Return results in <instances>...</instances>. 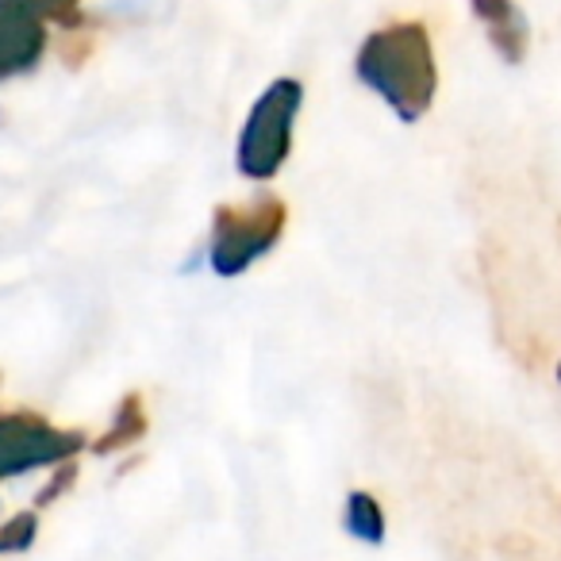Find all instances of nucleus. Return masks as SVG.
Returning a JSON list of instances; mask_svg holds the SVG:
<instances>
[{
	"label": "nucleus",
	"mask_w": 561,
	"mask_h": 561,
	"mask_svg": "<svg viewBox=\"0 0 561 561\" xmlns=\"http://www.w3.org/2000/svg\"><path fill=\"white\" fill-rule=\"evenodd\" d=\"M289 208L273 193H262L247 204H224L211 216L208 262L219 277H239L257 257H265L285 234Z\"/></svg>",
	"instance_id": "obj_2"
},
{
	"label": "nucleus",
	"mask_w": 561,
	"mask_h": 561,
	"mask_svg": "<svg viewBox=\"0 0 561 561\" xmlns=\"http://www.w3.org/2000/svg\"><path fill=\"white\" fill-rule=\"evenodd\" d=\"M73 481H78V466H73V461H66V466L58 469V473L47 481V489H43L39 496H35V507H47V504H55L58 496H66V489H70Z\"/></svg>",
	"instance_id": "obj_10"
},
{
	"label": "nucleus",
	"mask_w": 561,
	"mask_h": 561,
	"mask_svg": "<svg viewBox=\"0 0 561 561\" xmlns=\"http://www.w3.org/2000/svg\"><path fill=\"white\" fill-rule=\"evenodd\" d=\"M473 16L489 27V43L496 47V55L504 58V62L519 66L523 58H527L530 27H527V16H523L515 4H507V0H477Z\"/></svg>",
	"instance_id": "obj_6"
},
{
	"label": "nucleus",
	"mask_w": 561,
	"mask_h": 561,
	"mask_svg": "<svg viewBox=\"0 0 561 561\" xmlns=\"http://www.w3.org/2000/svg\"><path fill=\"white\" fill-rule=\"evenodd\" d=\"M81 450V431H58L35 412H0V484L43 466H66Z\"/></svg>",
	"instance_id": "obj_4"
},
{
	"label": "nucleus",
	"mask_w": 561,
	"mask_h": 561,
	"mask_svg": "<svg viewBox=\"0 0 561 561\" xmlns=\"http://www.w3.org/2000/svg\"><path fill=\"white\" fill-rule=\"evenodd\" d=\"M47 50L43 12L20 0H0V81L35 70Z\"/></svg>",
	"instance_id": "obj_5"
},
{
	"label": "nucleus",
	"mask_w": 561,
	"mask_h": 561,
	"mask_svg": "<svg viewBox=\"0 0 561 561\" xmlns=\"http://www.w3.org/2000/svg\"><path fill=\"white\" fill-rule=\"evenodd\" d=\"M354 70H358L362 85L374 89L404 124H415L435 101V50H431L427 27L415 24V20L389 24L369 35L358 47Z\"/></svg>",
	"instance_id": "obj_1"
},
{
	"label": "nucleus",
	"mask_w": 561,
	"mask_h": 561,
	"mask_svg": "<svg viewBox=\"0 0 561 561\" xmlns=\"http://www.w3.org/2000/svg\"><path fill=\"white\" fill-rule=\"evenodd\" d=\"M305 104V85L293 78H277L250 108L239 131L234 165L250 181H273L293 150V124Z\"/></svg>",
	"instance_id": "obj_3"
},
{
	"label": "nucleus",
	"mask_w": 561,
	"mask_h": 561,
	"mask_svg": "<svg viewBox=\"0 0 561 561\" xmlns=\"http://www.w3.org/2000/svg\"><path fill=\"white\" fill-rule=\"evenodd\" d=\"M343 523L354 538H362V542H369V546L385 542V512L369 492H351V496H346Z\"/></svg>",
	"instance_id": "obj_8"
},
{
	"label": "nucleus",
	"mask_w": 561,
	"mask_h": 561,
	"mask_svg": "<svg viewBox=\"0 0 561 561\" xmlns=\"http://www.w3.org/2000/svg\"><path fill=\"white\" fill-rule=\"evenodd\" d=\"M150 431V420H147V408H142V397L139 392H127L116 408V420L112 427L104 431L101 438L93 443V454H116V450H127L131 443H139L142 435Z\"/></svg>",
	"instance_id": "obj_7"
},
{
	"label": "nucleus",
	"mask_w": 561,
	"mask_h": 561,
	"mask_svg": "<svg viewBox=\"0 0 561 561\" xmlns=\"http://www.w3.org/2000/svg\"><path fill=\"white\" fill-rule=\"evenodd\" d=\"M558 381H561V366H558Z\"/></svg>",
	"instance_id": "obj_11"
},
{
	"label": "nucleus",
	"mask_w": 561,
	"mask_h": 561,
	"mask_svg": "<svg viewBox=\"0 0 561 561\" xmlns=\"http://www.w3.org/2000/svg\"><path fill=\"white\" fill-rule=\"evenodd\" d=\"M35 535H39V519H35V512L16 515V519H9L4 527H0V553L27 550V546L35 542Z\"/></svg>",
	"instance_id": "obj_9"
}]
</instances>
